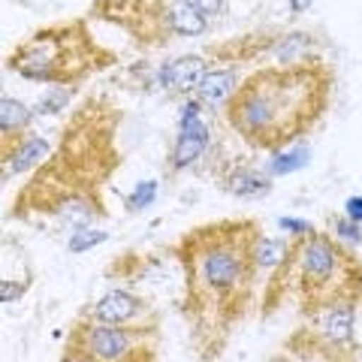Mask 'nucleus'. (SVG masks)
I'll return each mask as SVG.
<instances>
[{
  "mask_svg": "<svg viewBox=\"0 0 362 362\" xmlns=\"http://www.w3.org/2000/svg\"><path fill=\"white\" fill-rule=\"evenodd\" d=\"M73 90L76 88H64V85H54V88H49L45 90V97L37 103V115H52V112H61V109H66V103L73 100Z\"/></svg>",
  "mask_w": 362,
  "mask_h": 362,
  "instance_id": "2eb2a0df",
  "label": "nucleus"
},
{
  "mask_svg": "<svg viewBox=\"0 0 362 362\" xmlns=\"http://www.w3.org/2000/svg\"><path fill=\"white\" fill-rule=\"evenodd\" d=\"M305 166V148H293V151H278L275 157H272L269 163V173L272 175H284V173H293V169Z\"/></svg>",
  "mask_w": 362,
  "mask_h": 362,
  "instance_id": "dca6fc26",
  "label": "nucleus"
},
{
  "mask_svg": "<svg viewBox=\"0 0 362 362\" xmlns=\"http://www.w3.org/2000/svg\"><path fill=\"white\" fill-rule=\"evenodd\" d=\"M209 148V124L199 115L194 118H181V127L175 136V145L169 151V173H181V169L194 166Z\"/></svg>",
  "mask_w": 362,
  "mask_h": 362,
  "instance_id": "9b49d317",
  "label": "nucleus"
},
{
  "mask_svg": "<svg viewBox=\"0 0 362 362\" xmlns=\"http://www.w3.org/2000/svg\"><path fill=\"white\" fill-rule=\"evenodd\" d=\"M257 218H221L187 230L175 242L181 266V317L199 359H218L233 332L254 311L259 275Z\"/></svg>",
  "mask_w": 362,
  "mask_h": 362,
  "instance_id": "f257e3e1",
  "label": "nucleus"
},
{
  "mask_svg": "<svg viewBox=\"0 0 362 362\" xmlns=\"http://www.w3.org/2000/svg\"><path fill=\"white\" fill-rule=\"evenodd\" d=\"M235 88H239L235 73L230 70V66H223V70H209L206 76H202V82L197 85V97L202 100V103H226Z\"/></svg>",
  "mask_w": 362,
  "mask_h": 362,
  "instance_id": "4468645a",
  "label": "nucleus"
},
{
  "mask_svg": "<svg viewBox=\"0 0 362 362\" xmlns=\"http://www.w3.org/2000/svg\"><path fill=\"white\" fill-rule=\"evenodd\" d=\"M52 157L49 151V142L37 136L33 130L16 136L13 142H4L0 145V160H4V178L9 175H18V173H28V169H40L45 160Z\"/></svg>",
  "mask_w": 362,
  "mask_h": 362,
  "instance_id": "1a4fd4ad",
  "label": "nucleus"
},
{
  "mask_svg": "<svg viewBox=\"0 0 362 362\" xmlns=\"http://www.w3.org/2000/svg\"><path fill=\"white\" fill-rule=\"evenodd\" d=\"M33 115H37V112L28 109L21 100H13V97L0 100V145L13 142L21 133H28Z\"/></svg>",
  "mask_w": 362,
  "mask_h": 362,
  "instance_id": "ddd939ff",
  "label": "nucleus"
},
{
  "mask_svg": "<svg viewBox=\"0 0 362 362\" xmlns=\"http://www.w3.org/2000/svg\"><path fill=\"white\" fill-rule=\"evenodd\" d=\"M344 214L354 223H362V197H350L347 202H344Z\"/></svg>",
  "mask_w": 362,
  "mask_h": 362,
  "instance_id": "412c9836",
  "label": "nucleus"
},
{
  "mask_svg": "<svg viewBox=\"0 0 362 362\" xmlns=\"http://www.w3.org/2000/svg\"><path fill=\"white\" fill-rule=\"evenodd\" d=\"M194 4L199 6V13H206V16H218L223 9V0H194Z\"/></svg>",
  "mask_w": 362,
  "mask_h": 362,
  "instance_id": "5701e85b",
  "label": "nucleus"
},
{
  "mask_svg": "<svg viewBox=\"0 0 362 362\" xmlns=\"http://www.w3.org/2000/svg\"><path fill=\"white\" fill-rule=\"evenodd\" d=\"M281 226H287V230H290L293 235H296V239H299V235H305V233H311V230H314L311 223H305V221H293V218H281Z\"/></svg>",
  "mask_w": 362,
  "mask_h": 362,
  "instance_id": "4be33fe9",
  "label": "nucleus"
},
{
  "mask_svg": "<svg viewBox=\"0 0 362 362\" xmlns=\"http://www.w3.org/2000/svg\"><path fill=\"white\" fill-rule=\"evenodd\" d=\"M287 4H290L293 13H308V6L314 4V0H287Z\"/></svg>",
  "mask_w": 362,
  "mask_h": 362,
  "instance_id": "b1692460",
  "label": "nucleus"
},
{
  "mask_svg": "<svg viewBox=\"0 0 362 362\" xmlns=\"http://www.w3.org/2000/svg\"><path fill=\"white\" fill-rule=\"evenodd\" d=\"M64 354L85 362H157V329L112 326L85 314L66 335Z\"/></svg>",
  "mask_w": 362,
  "mask_h": 362,
  "instance_id": "0eeeda50",
  "label": "nucleus"
},
{
  "mask_svg": "<svg viewBox=\"0 0 362 362\" xmlns=\"http://www.w3.org/2000/svg\"><path fill=\"white\" fill-rule=\"evenodd\" d=\"M206 73H209V54H181V58L166 61L157 70V82L166 90H173V94H187V90H197Z\"/></svg>",
  "mask_w": 362,
  "mask_h": 362,
  "instance_id": "f8f14e48",
  "label": "nucleus"
},
{
  "mask_svg": "<svg viewBox=\"0 0 362 362\" xmlns=\"http://www.w3.org/2000/svg\"><path fill=\"white\" fill-rule=\"evenodd\" d=\"M332 226H335V239L338 242H344L347 247H356L359 242H362V233H359V223H354V221H350L347 218V214H344V218H335L332 221Z\"/></svg>",
  "mask_w": 362,
  "mask_h": 362,
  "instance_id": "a211bd4d",
  "label": "nucleus"
},
{
  "mask_svg": "<svg viewBox=\"0 0 362 362\" xmlns=\"http://www.w3.org/2000/svg\"><path fill=\"white\" fill-rule=\"evenodd\" d=\"M287 293L299 299L302 317H314L344 302L362 305V259L332 233L311 230L293 242Z\"/></svg>",
  "mask_w": 362,
  "mask_h": 362,
  "instance_id": "39448f33",
  "label": "nucleus"
},
{
  "mask_svg": "<svg viewBox=\"0 0 362 362\" xmlns=\"http://www.w3.org/2000/svg\"><path fill=\"white\" fill-rule=\"evenodd\" d=\"M88 18L124 30L142 49H163L178 37L194 40L209 28V16L194 0H94Z\"/></svg>",
  "mask_w": 362,
  "mask_h": 362,
  "instance_id": "423d86ee",
  "label": "nucleus"
},
{
  "mask_svg": "<svg viewBox=\"0 0 362 362\" xmlns=\"http://www.w3.org/2000/svg\"><path fill=\"white\" fill-rule=\"evenodd\" d=\"M335 73L329 61L308 54L247 73L223 103L233 133L254 151H287L311 133L332 103Z\"/></svg>",
  "mask_w": 362,
  "mask_h": 362,
  "instance_id": "7ed1b4c3",
  "label": "nucleus"
},
{
  "mask_svg": "<svg viewBox=\"0 0 362 362\" xmlns=\"http://www.w3.org/2000/svg\"><path fill=\"white\" fill-rule=\"evenodd\" d=\"M106 239H109V233H103V230H76V235L70 239V251L85 254V251H90V247L103 245Z\"/></svg>",
  "mask_w": 362,
  "mask_h": 362,
  "instance_id": "f3484780",
  "label": "nucleus"
},
{
  "mask_svg": "<svg viewBox=\"0 0 362 362\" xmlns=\"http://www.w3.org/2000/svg\"><path fill=\"white\" fill-rule=\"evenodd\" d=\"M88 317L103 320L112 326H136V329H157V314L151 305L139 299L130 290H109L97 299V305L88 311Z\"/></svg>",
  "mask_w": 362,
  "mask_h": 362,
  "instance_id": "6e6552de",
  "label": "nucleus"
},
{
  "mask_svg": "<svg viewBox=\"0 0 362 362\" xmlns=\"http://www.w3.org/2000/svg\"><path fill=\"white\" fill-rule=\"evenodd\" d=\"M118 112L103 97L85 100L66 121L64 136L49 160L18 190L13 218L54 214L58 221L85 230V223L103 214L100 187L118 166L115 148Z\"/></svg>",
  "mask_w": 362,
  "mask_h": 362,
  "instance_id": "f03ea898",
  "label": "nucleus"
},
{
  "mask_svg": "<svg viewBox=\"0 0 362 362\" xmlns=\"http://www.w3.org/2000/svg\"><path fill=\"white\" fill-rule=\"evenodd\" d=\"M154 197H157V181H142V185L130 194L127 209H130V211H139V209H145V206H151Z\"/></svg>",
  "mask_w": 362,
  "mask_h": 362,
  "instance_id": "6ab92c4d",
  "label": "nucleus"
},
{
  "mask_svg": "<svg viewBox=\"0 0 362 362\" xmlns=\"http://www.w3.org/2000/svg\"><path fill=\"white\" fill-rule=\"evenodd\" d=\"M88 21V16H78L28 33L6 54V70L49 88H76L94 78L100 70L115 64V52L90 33Z\"/></svg>",
  "mask_w": 362,
  "mask_h": 362,
  "instance_id": "20e7f679",
  "label": "nucleus"
},
{
  "mask_svg": "<svg viewBox=\"0 0 362 362\" xmlns=\"http://www.w3.org/2000/svg\"><path fill=\"white\" fill-rule=\"evenodd\" d=\"M25 287L28 284H9V281H4V284H0V299H4V302H16L21 293H25Z\"/></svg>",
  "mask_w": 362,
  "mask_h": 362,
  "instance_id": "aec40b11",
  "label": "nucleus"
},
{
  "mask_svg": "<svg viewBox=\"0 0 362 362\" xmlns=\"http://www.w3.org/2000/svg\"><path fill=\"white\" fill-rule=\"evenodd\" d=\"M218 185L230 197L257 199V197H266L272 190V178L266 173H259V169L251 166L247 160H226L218 169Z\"/></svg>",
  "mask_w": 362,
  "mask_h": 362,
  "instance_id": "9d476101",
  "label": "nucleus"
}]
</instances>
